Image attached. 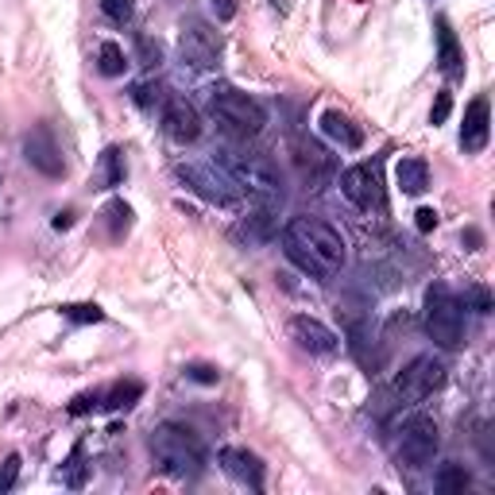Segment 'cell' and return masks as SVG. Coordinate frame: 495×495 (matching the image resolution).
Listing matches in <instances>:
<instances>
[{"label": "cell", "instance_id": "4316f807", "mask_svg": "<svg viewBox=\"0 0 495 495\" xmlns=\"http://www.w3.org/2000/svg\"><path fill=\"white\" fill-rule=\"evenodd\" d=\"M105 217H109V225H112V240H121L128 229H132V210L116 198V202H109L105 205Z\"/></svg>", "mask_w": 495, "mask_h": 495}, {"label": "cell", "instance_id": "ac0fdd59", "mask_svg": "<svg viewBox=\"0 0 495 495\" xmlns=\"http://www.w3.org/2000/svg\"><path fill=\"white\" fill-rule=\"evenodd\" d=\"M395 178H399V190L402 194L418 198V194H426V186H429V163L418 159V155H410V159H402L395 166Z\"/></svg>", "mask_w": 495, "mask_h": 495}, {"label": "cell", "instance_id": "83f0119b", "mask_svg": "<svg viewBox=\"0 0 495 495\" xmlns=\"http://www.w3.org/2000/svg\"><path fill=\"white\" fill-rule=\"evenodd\" d=\"M62 318H70L74 325H97V321H105V310L94 306V302H82V306H62Z\"/></svg>", "mask_w": 495, "mask_h": 495}, {"label": "cell", "instance_id": "e0dca14e", "mask_svg": "<svg viewBox=\"0 0 495 495\" xmlns=\"http://www.w3.org/2000/svg\"><path fill=\"white\" fill-rule=\"evenodd\" d=\"M321 132L329 136L333 143H341V148H360V143H364V132L353 121H348L345 112H337V109L321 112Z\"/></svg>", "mask_w": 495, "mask_h": 495}, {"label": "cell", "instance_id": "484cf974", "mask_svg": "<svg viewBox=\"0 0 495 495\" xmlns=\"http://www.w3.org/2000/svg\"><path fill=\"white\" fill-rule=\"evenodd\" d=\"M58 476H62V484H67V488H82V484H86V449H82V446L70 453V461L62 464Z\"/></svg>", "mask_w": 495, "mask_h": 495}, {"label": "cell", "instance_id": "f35d334b", "mask_svg": "<svg viewBox=\"0 0 495 495\" xmlns=\"http://www.w3.org/2000/svg\"><path fill=\"white\" fill-rule=\"evenodd\" d=\"M55 229H70V213H58L55 217Z\"/></svg>", "mask_w": 495, "mask_h": 495}, {"label": "cell", "instance_id": "4dcf8cb0", "mask_svg": "<svg viewBox=\"0 0 495 495\" xmlns=\"http://www.w3.org/2000/svg\"><path fill=\"white\" fill-rule=\"evenodd\" d=\"M16 480H20V457L12 453V457H4V464H0V495L16 488Z\"/></svg>", "mask_w": 495, "mask_h": 495}, {"label": "cell", "instance_id": "7c38bea8", "mask_svg": "<svg viewBox=\"0 0 495 495\" xmlns=\"http://www.w3.org/2000/svg\"><path fill=\"white\" fill-rule=\"evenodd\" d=\"M291 341L314 356H333L337 348H341V337H337L329 325H321L318 318H306V314L291 318Z\"/></svg>", "mask_w": 495, "mask_h": 495}, {"label": "cell", "instance_id": "5b68a950", "mask_svg": "<svg viewBox=\"0 0 495 495\" xmlns=\"http://www.w3.org/2000/svg\"><path fill=\"white\" fill-rule=\"evenodd\" d=\"M426 333L441 348H457L464 341V306L446 283H434L426 291Z\"/></svg>", "mask_w": 495, "mask_h": 495}, {"label": "cell", "instance_id": "cb8c5ba5", "mask_svg": "<svg viewBox=\"0 0 495 495\" xmlns=\"http://www.w3.org/2000/svg\"><path fill=\"white\" fill-rule=\"evenodd\" d=\"M464 488H468V472H464L461 464H446L437 472V491L441 495H461Z\"/></svg>", "mask_w": 495, "mask_h": 495}, {"label": "cell", "instance_id": "d590c367", "mask_svg": "<svg viewBox=\"0 0 495 495\" xmlns=\"http://www.w3.org/2000/svg\"><path fill=\"white\" fill-rule=\"evenodd\" d=\"M213 12H217V20H232L237 16V0H210Z\"/></svg>", "mask_w": 495, "mask_h": 495}, {"label": "cell", "instance_id": "4fadbf2b", "mask_svg": "<svg viewBox=\"0 0 495 495\" xmlns=\"http://www.w3.org/2000/svg\"><path fill=\"white\" fill-rule=\"evenodd\" d=\"M163 128L175 143H194L202 136V116L186 97H166L163 101Z\"/></svg>", "mask_w": 495, "mask_h": 495}, {"label": "cell", "instance_id": "9a60e30c", "mask_svg": "<svg viewBox=\"0 0 495 495\" xmlns=\"http://www.w3.org/2000/svg\"><path fill=\"white\" fill-rule=\"evenodd\" d=\"M488 132H491V109L488 97H472V105L464 109V124H461V148L468 155L488 148Z\"/></svg>", "mask_w": 495, "mask_h": 495}, {"label": "cell", "instance_id": "e575fe53", "mask_svg": "<svg viewBox=\"0 0 495 495\" xmlns=\"http://www.w3.org/2000/svg\"><path fill=\"white\" fill-rule=\"evenodd\" d=\"M186 375H190V380H198V383H217V368H210V364H190V368H186Z\"/></svg>", "mask_w": 495, "mask_h": 495}, {"label": "cell", "instance_id": "8992f818", "mask_svg": "<svg viewBox=\"0 0 495 495\" xmlns=\"http://www.w3.org/2000/svg\"><path fill=\"white\" fill-rule=\"evenodd\" d=\"M437 446H441L437 422L429 418V414H410V418L395 429V453H399V461L410 468H426L437 457Z\"/></svg>", "mask_w": 495, "mask_h": 495}, {"label": "cell", "instance_id": "836d02e7", "mask_svg": "<svg viewBox=\"0 0 495 495\" xmlns=\"http://www.w3.org/2000/svg\"><path fill=\"white\" fill-rule=\"evenodd\" d=\"M94 407H101V395H97V391H86V395H77L70 402V414H89Z\"/></svg>", "mask_w": 495, "mask_h": 495}, {"label": "cell", "instance_id": "f1b7e54d", "mask_svg": "<svg viewBox=\"0 0 495 495\" xmlns=\"http://www.w3.org/2000/svg\"><path fill=\"white\" fill-rule=\"evenodd\" d=\"M464 310H476V314H491V291L488 286H468L464 291V302H461Z\"/></svg>", "mask_w": 495, "mask_h": 495}, {"label": "cell", "instance_id": "5bb4252c", "mask_svg": "<svg viewBox=\"0 0 495 495\" xmlns=\"http://www.w3.org/2000/svg\"><path fill=\"white\" fill-rule=\"evenodd\" d=\"M217 464L225 468V476H232L237 484L252 488V491H264V461H259L256 453L229 446V449H220V453H217Z\"/></svg>", "mask_w": 495, "mask_h": 495}, {"label": "cell", "instance_id": "30bf717a", "mask_svg": "<svg viewBox=\"0 0 495 495\" xmlns=\"http://www.w3.org/2000/svg\"><path fill=\"white\" fill-rule=\"evenodd\" d=\"M23 159H28L39 175H47V178H62L67 175V163H62V151H58V143L55 136H50V128H32L28 136H23Z\"/></svg>", "mask_w": 495, "mask_h": 495}, {"label": "cell", "instance_id": "1f68e13d", "mask_svg": "<svg viewBox=\"0 0 495 495\" xmlns=\"http://www.w3.org/2000/svg\"><path fill=\"white\" fill-rule=\"evenodd\" d=\"M140 62H143V67H159V62H163V47L151 43L148 35H140Z\"/></svg>", "mask_w": 495, "mask_h": 495}, {"label": "cell", "instance_id": "2e32d148", "mask_svg": "<svg viewBox=\"0 0 495 495\" xmlns=\"http://www.w3.org/2000/svg\"><path fill=\"white\" fill-rule=\"evenodd\" d=\"M294 163H298V171H302V178H310V182H321L333 171V155H325L318 143H310V140H294Z\"/></svg>", "mask_w": 495, "mask_h": 495}, {"label": "cell", "instance_id": "8d00e7d4", "mask_svg": "<svg viewBox=\"0 0 495 495\" xmlns=\"http://www.w3.org/2000/svg\"><path fill=\"white\" fill-rule=\"evenodd\" d=\"M414 217H418V229H422V232H429V229H437V213H434V210H418V213H414Z\"/></svg>", "mask_w": 495, "mask_h": 495}, {"label": "cell", "instance_id": "52a82bcc", "mask_svg": "<svg viewBox=\"0 0 495 495\" xmlns=\"http://www.w3.org/2000/svg\"><path fill=\"white\" fill-rule=\"evenodd\" d=\"M441 383H446V364L437 356H414L395 380V395H399L402 407H418V402L434 395Z\"/></svg>", "mask_w": 495, "mask_h": 495}, {"label": "cell", "instance_id": "44dd1931", "mask_svg": "<svg viewBox=\"0 0 495 495\" xmlns=\"http://www.w3.org/2000/svg\"><path fill=\"white\" fill-rule=\"evenodd\" d=\"M143 395V383L140 380H124V383H112L105 395H101V407L105 410H128L132 402H140Z\"/></svg>", "mask_w": 495, "mask_h": 495}, {"label": "cell", "instance_id": "7a4b0ae2", "mask_svg": "<svg viewBox=\"0 0 495 495\" xmlns=\"http://www.w3.org/2000/svg\"><path fill=\"white\" fill-rule=\"evenodd\" d=\"M213 163L232 178V186H237L244 198H252L256 205H271V210H275L283 202V175L267 155L248 151L240 143H220L213 151Z\"/></svg>", "mask_w": 495, "mask_h": 495}, {"label": "cell", "instance_id": "f546056e", "mask_svg": "<svg viewBox=\"0 0 495 495\" xmlns=\"http://www.w3.org/2000/svg\"><path fill=\"white\" fill-rule=\"evenodd\" d=\"M101 12H105L112 23H128V20H132V12H136V4H132V0H101Z\"/></svg>", "mask_w": 495, "mask_h": 495}, {"label": "cell", "instance_id": "9c48e42d", "mask_svg": "<svg viewBox=\"0 0 495 495\" xmlns=\"http://www.w3.org/2000/svg\"><path fill=\"white\" fill-rule=\"evenodd\" d=\"M341 194L348 202L356 205V210L372 213V210H383V178H380V166L372 163H356L348 166V171L341 175Z\"/></svg>", "mask_w": 495, "mask_h": 495}, {"label": "cell", "instance_id": "74e56055", "mask_svg": "<svg viewBox=\"0 0 495 495\" xmlns=\"http://www.w3.org/2000/svg\"><path fill=\"white\" fill-rule=\"evenodd\" d=\"M271 4H275V12H283V16H286V12H291V4H294V0H271Z\"/></svg>", "mask_w": 495, "mask_h": 495}, {"label": "cell", "instance_id": "8fae6325", "mask_svg": "<svg viewBox=\"0 0 495 495\" xmlns=\"http://www.w3.org/2000/svg\"><path fill=\"white\" fill-rule=\"evenodd\" d=\"M220 58V35H213L205 23L190 20L186 28H182V62H190V67H217Z\"/></svg>", "mask_w": 495, "mask_h": 495}, {"label": "cell", "instance_id": "6da1fadb", "mask_svg": "<svg viewBox=\"0 0 495 495\" xmlns=\"http://www.w3.org/2000/svg\"><path fill=\"white\" fill-rule=\"evenodd\" d=\"M283 252L294 267H302L314 279H333L348 259L345 232L325 217H291L283 229Z\"/></svg>", "mask_w": 495, "mask_h": 495}, {"label": "cell", "instance_id": "3957f363", "mask_svg": "<svg viewBox=\"0 0 495 495\" xmlns=\"http://www.w3.org/2000/svg\"><path fill=\"white\" fill-rule=\"evenodd\" d=\"M151 453H155V461L163 464V472H171L178 480H194L205 472V446L190 426L163 422L151 434Z\"/></svg>", "mask_w": 495, "mask_h": 495}, {"label": "cell", "instance_id": "d6986e66", "mask_svg": "<svg viewBox=\"0 0 495 495\" xmlns=\"http://www.w3.org/2000/svg\"><path fill=\"white\" fill-rule=\"evenodd\" d=\"M437 62H441V70H446L449 77H461V62H464V55H461V47H457V35H453V28H449V20H437Z\"/></svg>", "mask_w": 495, "mask_h": 495}, {"label": "cell", "instance_id": "ba28073f", "mask_svg": "<svg viewBox=\"0 0 495 495\" xmlns=\"http://www.w3.org/2000/svg\"><path fill=\"white\" fill-rule=\"evenodd\" d=\"M178 178L198 194V198L213 202V205H232L240 198V190L232 186V178L220 171L213 159H202V163H178Z\"/></svg>", "mask_w": 495, "mask_h": 495}, {"label": "cell", "instance_id": "277c9868", "mask_svg": "<svg viewBox=\"0 0 495 495\" xmlns=\"http://www.w3.org/2000/svg\"><path fill=\"white\" fill-rule=\"evenodd\" d=\"M210 112H213V121L237 140H252V136L264 132V124H267L264 105H259L256 97L240 94V89H232V86L210 89Z\"/></svg>", "mask_w": 495, "mask_h": 495}, {"label": "cell", "instance_id": "d6a6232c", "mask_svg": "<svg viewBox=\"0 0 495 495\" xmlns=\"http://www.w3.org/2000/svg\"><path fill=\"white\" fill-rule=\"evenodd\" d=\"M449 112H453V97L449 94H437V101H434V109H429V124H446L449 121Z\"/></svg>", "mask_w": 495, "mask_h": 495}, {"label": "cell", "instance_id": "603a6c76", "mask_svg": "<svg viewBox=\"0 0 495 495\" xmlns=\"http://www.w3.org/2000/svg\"><path fill=\"white\" fill-rule=\"evenodd\" d=\"M124 67H128L124 50L116 47V43H101V50H97V70L105 74V77H121Z\"/></svg>", "mask_w": 495, "mask_h": 495}, {"label": "cell", "instance_id": "7402d4cb", "mask_svg": "<svg viewBox=\"0 0 495 495\" xmlns=\"http://www.w3.org/2000/svg\"><path fill=\"white\" fill-rule=\"evenodd\" d=\"M101 186L112 190V186H121L124 182V151L121 148H105L101 151Z\"/></svg>", "mask_w": 495, "mask_h": 495}, {"label": "cell", "instance_id": "ffe728a7", "mask_svg": "<svg viewBox=\"0 0 495 495\" xmlns=\"http://www.w3.org/2000/svg\"><path fill=\"white\" fill-rule=\"evenodd\" d=\"M240 237H244L248 244H264V240L275 237V217H271V205H259V210L244 220V225H240Z\"/></svg>", "mask_w": 495, "mask_h": 495}, {"label": "cell", "instance_id": "d4e9b609", "mask_svg": "<svg viewBox=\"0 0 495 495\" xmlns=\"http://www.w3.org/2000/svg\"><path fill=\"white\" fill-rule=\"evenodd\" d=\"M132 97H136V105H140L143 112L163 109V101H166V94H163V86H159V82H140V86L132 89Z\"/></svg>", "mask_w": 495, "mask_h": 495}]
</instances>
